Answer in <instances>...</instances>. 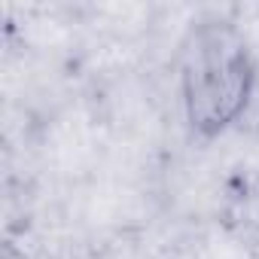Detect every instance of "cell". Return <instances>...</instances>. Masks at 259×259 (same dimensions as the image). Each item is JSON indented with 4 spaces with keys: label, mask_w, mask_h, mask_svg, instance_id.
I'll use <instances>...</instances> for the list:
<instances>
[{
    "label": "cell",
    "mask_w": 259,
    "mask_h": 259,
    "mask_svg": "<svg viewBox=\"0 0 259 259\" xmlns=\"http://www.w3.org/2000/svg\"><path fill=\"white\" fill-rule=\"evenodd\" d=\"M174 85L189 141L226 138L259 95V61L247 31L223 13L192 19L174 52Z\"/></svg>",
    "instance_id": "cell-1"
}]
</instances>
